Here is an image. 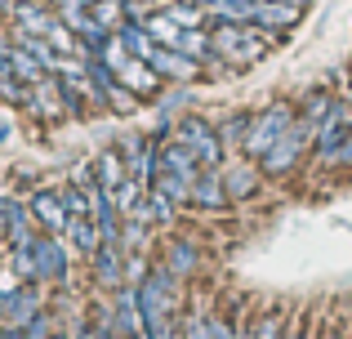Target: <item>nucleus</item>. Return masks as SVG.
<instances>
[{
  "label": "nucleus",
  "instance_id": "obj_1",
  "mask_svg": "<svg viewBox=\"0 0 352 339\" xmlns=\"http://www.w3.org/2000/svg\"><path fill=\"white\" fill-rule=\"evenodd\" d=\"M214 54L219 58H228L232 67H250V63H258L267 54V45H272V36L254 32V23H214Z\"/></svg>",
  "mask_w": 352,
  "mask_h": 339
},
{
  "label": "nucleus",
  "instance_id": "obj_2",
  "mask_svg": "<svg viewBox=\"0 0 352 339\" xmlns=\"http://www.w3.org/2000/svg\"><path fill=\"white\" fill-rule=\"evenodd\" d=\"M294 121H299V107H290L285 98L267 103V107H263V116H254V125H250L245 143H241V148H245V157H250V161H258V157H263V152L272 148L276 139H281L285 130H290Z\"/></svg>",
  "mask_w": 352,
  "mask_h": 339
},
{
  "label": "nucleus",
  "instance_id": "obj_3",
  "mask_svg": "<svg viewBox=\"0 0 352 339\" xmlns=\"http://www.w3.org/2000/svg\"><path fill=\"white\" fill-rule=\"evenodd\" d=\"M308 143H317V139H312V125H308V121H294L290 130H285L281 139H276L272 148H267L263 157H258V170L272 174V179L290 174L294 166H299V157H303V148H308Z\"/></svg>",
  "mask_w": 352,
  "mask_h": 339
},
{
  "label": "nucleus",
  "instance_id": "obj_4",
  "mask_svg": "<svg viewBox=\"0 0 352 339\" xmlns=\"http://www.w3.org/2000/svg\"><path fill=\"white\" fill-rule=\"evenodd\" d=\"M174 139L188 143V148L201 157V166H223V157H228L223 134H219L214 125L206 121V116H183V121L174 125Z\"/></svg>",
  "mask_w": 352,
  "mask_h": 339
},
{
  "label": "nucleus",
  "instance_id": "obj_5",
  "mask_svg": "<svg viewBox=\"0 0 352 339\" xmlns=\"http://www.w3.org/2000/svg\"><path fill=\"white\" fill-rule=\"evenodd\" d=\"M67 277H72L67 237L41 232V237H36V281H63V286H67Z\"/></svg>",
  "mask_w": 352,
  "mask_h": 339
},
{
  "label": "nucleus",
  "instance_id": "obj_6",
  "mask_svg": "<svg viewBox=\"0 0 352 339\" xmlns=\"http://www.w3.org/2000/svg\"><path fill=\"white\" fill-rule=\"evenodd\" d=\"M89 259H94V272L103 286H112V290L125 286V277H129V245L125 241H103Z\"/></svg>",
  "mask_w": 352,
  "mask_h": 339
},
{
  "label": "nucleus",
  "instance_id": "obj_7",
  "mask_svg": "<svg viewBox=\"0 0 352 339\" xmlns=\"http://www.w3.org/2000/svg\"><path fill=\"white\" fill-rule=\"evenodd\" d=\"M32 215L36 223H41V232H54V237H67V223H72V210L63 206V192H32Z\"/></svg>",
  "mask_w": 352,
  "mask_h": 339
},
{
  "label": "nucleus",
  "instance_id": "obj_8",
  "mask_svg": "<svg viewBox=\"0 0 352 339\" xmlns=\"http://www.w3.org/2000/svg\"><path fill=\"white\" fill-rule=\"evenodd\" d=\"M228 201H232V192H228V179L219 174V166H206L201 170V179L192 183V206L197 210H228Z\"/></svg>",
  "mask_w": 352,
  "mask_h": 339
},
{
  "label": "nucleus",
  "instance_id": "obj_9",
  "mask_svg": "<svg viewBox=\"0 0 352 339\" xmlns=\"http://www.w3.org/2000/svg\"><path fill=\"white\" fill-rule=\"evenodd\" d=\"M116 331L125 339H138L147 335V322H143V299H138V286H120L116 290Z\"/></svg>",
  "mask_w": 352,
  "mask_h": 339
},
{
  "label": "nucleus",
  "instance_id": "obj_10",
  "mask_svg": "<svg viewBox=\"0 0 352 339\" xmlns=\"http://www.w3.org/2000/svg\"><path fill=\"white\" fill-rule=\"evenodd\" d=\"M147 63H152L165 80H197L201 76V58H192V54H183V50H170V45H156V54Z\"/></svg>",
  "mask_w": 352,
  "mask_h": 339
},
{
  "label": "nucleus",
  "instance_id": "obj_11",
  "mask_svg": "<svg viewBox=\"0 0 352 339\" xmlns=\"http://www.w3.org/2000/svg\"><path fill=\"white\" fill-rule=\"evenodd\" d=\"M303 9L294 0H250V23L267 27V32H281V27H294Z\"/></svg>",
  "mask_w": 352,
  "mask_h": 339
},
{
  "label": "nucleus",
  "instance_id": "obj_12",
  "mask_svg": "<svg viewBox=\"0 0 352 339\" xmlns=\"http://www.w3.org/2000/svg\"><path fill=\"white\" fill-rule=\"evenodd\" d=\"M9 18H14V27H23V32H32V36H50V27L58 23V9L41 5V0H18Z\"/></svg>",
  "mask_w": 352,
  "mask_h": 339
},
{
  "label": "nucleus",
  "instance_id": "obj_13",
  "mask_svg": "<svg viewBox=\"0 0 352 339\" xmlns=\"http://www.w3.org/2000/svg\"><path fill=\"white\" fill-rule=\"evenodd\" d=\"M5 313H9V326H27L32 317L45 313V299H41V290H36V281H23V286L5 299Z\"/></svg>",
  "mask_w": 352,
  "mask_h": 339
},
{
  "label": "nucleus",
  "instance_id": "obj_14",
  "mask_svg": "<svg viewBox=\"0 0 352 339\" xmlns=\"http://www.w3.org/2000/svg\"><path fill=\"white\" fill-rule=\"evenodd\" d=\"M197 263H201V250L192 241H183V237H170V241H165V268L174 272V277H192V272H197Z\"/></svg>",
  "mask_w": 352,
  "mask_h": 339
},
{
  "label": "nucleus",
  "instance_id": "obj_15",
  "mask_svg": "<svg viewBox=\"0 0 352 339\" xmlns=\"http://www.w3.org/2000/svg\"><path fill=\"white\" fill-rule=\"evenodd\" d=\"M67 241L76 245L80 254H94L98 245H103V232H98V223H94V215H72V223H67Z\"/></svg>",
  "mask_w": 352,
  "mask_h": 339
},
{
  "label": "nucleus",
  "instance_id": "obj_16",
  "mask_svg": "<svg viewBox=\"0 0 352 339\" xmlns=\"http://www.w3.org/2000/svg\"><path fill=\"white\" fill-rule=\"evenodd\" d=\"M94 179H98V183H103V188H107V192H116V188H120V183H125V179H129V166H125V157H120V152H116V148H107V152H98V157H94Z\"/></svg>",
  "mask_w": 352,
  "mask_h": 339
},
{
  "label": "nucleus",
  "instance_id": "obj_17",
  "mask_svg": "<svg viewBox=\"0 0 352 339\" xmlns=\"http://www.w3.org/2000/svg\"><path fill=\"white\" fill-rule=\"evenodd\" d=\"M143 27L156 36V45H170V50H179V41H183V27L174 23V18L165 14V9H161V14H147V23H143Z\"/></svg>",
  "mask_w": 352,
  "mask_h": 339
},
{
  "label": "nucleus",
  "instance_id": "obj_18",
  "mask_svg": "<svg viewBox=\"0 0 352 339\" xmlns=\"http://www.w3.org/2000/svg\"><path fill=\"white\" fill-rule=\"evenodd\" d=\"M317 161H321V166H330V170H352V130H344L330 148H321Z\"/></svg>",
  "mask_w": 352,
  "mask_h": 339
},
{
  "label": "nucleus",
  "instance_id": "obj_19",
  "mask_svg": "<svg viewBox=\"0 0 352 339\" xmlns=\"http://www.w3.org/2000/svg\"><path fill=\"white\" fill-rule=\"evenodd\" d=\"M89 14H94V23H103L107 32H120V27H125V0H94Z\"/></svg>",
  "mask_w": 352,
  "mask_h": 339
},
{
  "label": "nucleus",
  "instance_id": "obj_20",
  "mask_svg": "<svg viewBox=\"0 0 352 339\" xmlns=\"http://www.w3.org/2000/svg\"><path fill=\"white\" fill-rule=\"evenodd\" d=\"M330 107H335V98L326 94V89H312L308 98H303V107H299V121H308V125H317L321 116L330 112Z\"/></svg>",
  "mask_w": 352,
  "mask_h": 339
},
{
  "label": "nucleus",
  "instance_id": "obj_21",
  "mask_svg": "<svg viewBox=\"0 0 352 339\" xmlns=\"http://www.w3.org/2000/svg\"><path fill=\"white\" fill-rule=\"evenodd\" d=\"M223 179H228V192H232V197H254V188H258L254 161H250V166H241V170H232V174H223Z\"/></svg>",
  "mask_w": 352,
  "mask_h": 339
},
{
  "label": "nucleus",
  "instance_id": "obj_22",
  "mask_svg": "<svg viewBox=\"0 0 352 339\" xmlns=\"http://www.w3.org/2000/svg\"><path fill=\"white\" fill-rule=\"evenodd\" d=\"M9 263H14L27 281H36V245H9Z\"/></svg>",
  "mask_w": 352,
  "mask_h": 339
},
{
  "label": "nucleus",
  "instance_id": "obj_23",
  "mask_svg": "<svg viewBox=\"0 0 352 339\" xmlns=\"http://www.w3.org/2000/svg\"><path fill=\"white\" fill-rule=\"evenodd\" d=\"M23 331H27V339H58V331H63V326L54 322L50 313H41V317H32V322H27Z\"/></svg>",
  "mask_w": 352,
  "mask_h": 339
},
{
  "label": "nucleus",
  "instance_id": "obj_24",
  "mask_svg": "<svg viewBox=\"0 0 352 339\" xmlns=\"http://www.w3.org/2000/svg\"><path fill=\"white\" fill-rule=\"evenodd\" d=\"M210 317L214 313H183V339H210Z\"/></svg>",
  "mask_w": 352,
  "mask_h": 339
},
{
  "label": "nucleus",
  "instance_id": "obj_25",
  "mask_svg": "<svg viewBox=\"0 0 352 339\" xmlns=\"http://www.w3.org/2000/svg\"><path fill=\"white\" fill-rule=\"evenodd\" d=\"M72 339H125V335L112 331V326H98V322H80V326H72Z\"/></svg>",
  "mask_w": 352,
  "mask_h": 339
},
{
  "label": "nucleus",
  "instance_id": "obj_26",
  "mask_svg": "<svg viewBox=\"0 0 352 339\" xmlns=\"http://www.w3.org/2000/svg\"><path fill=\"white\" fill-rule=\"evenodd\" d=\"M9 215H14V197H9V192H0V232L9 228Z\"/></svg>",
  "mask_w": 352,
  "mask_h": 339
},
{
  "label": "nucleus",
  "instance_id": "obj_27",
  "mask_svg": "<svg viewBox=\"0 0 352 339\" xmlns=\"http://www.w3.org/2000/svg\"><path fill=\"white\" fill-rule=\"evenodd\" d=\"M5 335H9V339H27V331H23V326H5Z\"/></svg>",
  "mask_w": 352,
  "mask_h": 339
},
{
  "label": "nucleus",
  "instance_id": "obj_28",
  "mask_svg": "<svg viewBox=\"0 0 352 339\" xmlns=\"http://www.w3.org/2000/svg\"><path fill=\"white\" fill-rule=\"evenodd\" d=\"M241 339H258V331H254V322H250L245 331H241Z\"/></svg>",
  "mask_w": 352,
  "mask_h": 339
},
{
  "label": "nucleus",
  "instance_id": "obj_29",
  "mask_svg": "<svg viewBox=\"0 0 352 339\" xmlns=\"http://www.w3.org/2000/svg\"><path fill=\"white\" fill-rule=\"evenodd\" d=\"M58 339H72V331H58Z\"/></svg>",
  "mask_w": 352,
  "mask_h": 339
},
{
  "label": "nucleus",
  "instance_id": "obj_30",
  "mask_svg": "<svg viewBox=\"0 0 352 339\" xmlns=\"http://www.w3.org/2000/svg\"><path fill=\"white\" fill-rule=\"evenodd\" d=\"M326 339H339V335H326Z\"/></svg>",
  "mask_w": 352,
  "mask_h": 339
}]
</instances>
